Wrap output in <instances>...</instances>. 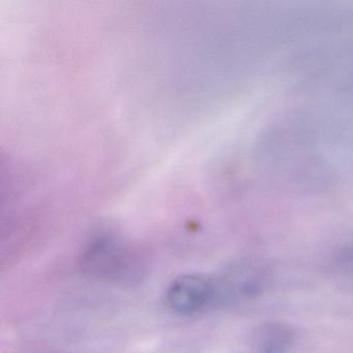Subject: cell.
<instances>
[{"label": "cell", "instance_id": "obj_1", "mask_svg": "<svg viewBox=\"0 0 353 353\" xmlns=\"http://www.w3.org/2000/svg\"><path fill=\"white\" fill-rule=\"evenodd\" d=\"M216 283L200 274H183L175 279L166 292L168 307L181 315H194L205 311L216 301Z\"/></svg>", "mask_w": 353, "mask_h": 353}, {"label": "cell", "instance_id": "obj_2", "mask_svg": "<svg viewBox=\"0 0 353 353\" xmlns=\"http://www.w3.org/2000/svg\"><path fill=\"white\" fill-rule=\"evenodd\" d=\"M82 263L92 276L106 279L129 278L136 266L135 258L112 239H101L92 243L84 253Z\"/></svg>", "mask_w": 353, "mask_h": 353}]
</instances>
